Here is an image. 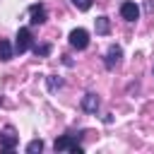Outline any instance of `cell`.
Here are the masks:
<instances>
[{
	"label": "cell",
	"mask_w": 154,
	"mask_h": 154,
	"mask_svg": "<svg viewBox=\"0 0 154 154\" xmlns=\"http://www.w3.org/2000/svg\"><path fill=\"white\" fill-rule=\"evenodd\" d=\"M29 17H31V19H29L31 24H43V22L48 19L46 5H41V2H38V5H31V7H29Z\"/></svg>",
	"instance_id": "cell-6"
},
{
	"label": "cell",
	"mask_w": 154,
	"mask_h": 154,
	"mask_svg": "<svg viewBox=\"0 0 154 154\" xmlns=\"http://www.w3.org/2000/svg\"><path fill=\"white\" fill-rule=\"evenodd\" d=\"M31 48V31L29 26H22L14 36V53H26Z\"/></svg>",
	"instance_id": "cell-3"
},
{
	"label": "cell",
	"mask_w": 154,
	"mask_h": 154,
	"mask_svg": "<svg viewBox=\"0 0 154 154\" xmlns=\"http://www.w3.org/2000/svg\"><path fill=\"white\" fill-rule=\"evenodd\" d=\"M17 144H19L17 130H14L12 125H5V128L0 130V147H2V149H14Z\"/></svg>",
	"instance_id": "cell-2"
},
{
	"label": "cell",
	"mask_w": 154,
	"mask_h": 154,
	"mask_svg": "<svg viewBox=\"0 0 154 154\" xmlns=\"http://www.w3.org/2000/svg\"><path fill=\"white\" fill-rule=\"evenodd\" d=\"M60 84H63V82H60V79H55V77H53V75H51V77H48V87H51V89H58V87H60Z\"/></svg>",
	"instance_id": "cell-14"
},
{
	"label": "cell",
	"mask_w": 154,
	"mask_h": 154,
	"mask_svg": "<svg viewBox=\"0 0 154 154\" xmlns=\"http://www.w3.org/2000/svg\"><path fill=\"white\" fill-rule=\"evenodd\" d=\"M34 53H36L38 58H46V55L51 53V43H41V46L36 43V46H34Z\"/></svg>",
	"instance_id": "cell-11"
},
{
	"label": "cell",
	"mask_w": 154,
	"mask_h": 154,
	"mask_svg": "<svg viewBox=\"0 0 154 154\" xmlns=\"http://www.w3.org/2000/svg\"><path fill=\"white\" fill-rule=\"evenodd\" d=\"M96 108H99V96L96 94H84L82 96V111H87V113H96Z\"/></svg>",
	"instance_id": "cell-8"
},
{
	"label": "cell",
	"mask_w": 154,
	"mask_h": 154,
	"mask_svg": "<svg viewBox=\"0 0 154 154\" xmlns=\"http://www.w3.org/2000/svg\"><path fill=\"white\" fill-rule=\"evenodd\" d=\"M12 55H14V48H12V43L10 41H5V38H0V60H12Z\"/></svg>",
	"instance_id": "cell-9"
},
{
	"label": "cell",
	"mask_w": 154,
	"mask_h": 154,
	"mask_svg": "<svg viewBox=\"0 0 154 154\" xmlns=\"http://www.w3.org/2000/svg\"><path fill=\"white\" fill-rule=\"evenodd\" d=\"M94 26H96V34H108V29H111V22H108V17H96V22H94Z\"/></svg>",
	"instance_id": "cell-10"
},
{
	"label": "cell",
	"mask_w": 154,
	"mask_h": 154,
	"mask_svg": "<svg viewBox=\"0 0 154 154\" xmlns=\"http://www.w3.org/2000/svg\"><path fill=\"white\" fill-rule=\"evenodd\" d=\"M41 149H43V142H41V140H31V142L26 144V152H29V154H36V152H41Z\"/></svg>",
	"instance_id": "cell-12"
},
{
	"label": "cell",
	"mask_w": 154,
	"mask_h": 154,
	"mask_svg": "<svg viewBox=\"0 0 154 154\" xmlns=\"http://www.w3.org/2000/svg\"><path fill=\"white\" fill-rule=\"evenodd\" d=\"M53 149L55 152H75V154H82V147L77 144V140L72 135H63L53 142Z\"/></svg>",
	"instance_id": "cell-1"
},
{
	"label": "cell",
	"mask_w": 154,
	"mask_h": 154,
	"mask_svg": "<svg viewBox=\"0 0 154 154\" xmlns=\"http://www.w3.org/2000/svg\"><path fill=\"white\" fill-rule=\"evenodd\" d=\"M120 58H123V48H120V46H111V48L106 51V60H103V63H106L108 70H113V67L120 63Z\"/></svg>",
	"instance_id": "cell-7"
},
{
	"label": "cell",
	"mask_w": 154,
	"mask_h": 154,
	"mask_svg": "<svg viewBox=\"0 0 154 154\" xmlns=\"http://www.w3.org/2000/svg\"><path fill=\"white\" fill-rule=\"evenodd\" d=\"M120 17L125 19V22H137V17H140V7L135 5V2H123L120 5Z\"/></svg>",
	"instance_id": "cell-5"
},
{
	"label": "cell",
	"mask_w": 154,
	"mask_h": 154,
	"mask_svg": "<svg viewBox=\"0 0 154 154\" xmlns=\"http://www.w3.org/2000/svg\"><path fill=\"white\" fill-rule=\"evenodd\" d=\"M91 2H94V0H72V5H75L77 10H82V12H87V10L91 7Z\"/></svg>",
	"instance_id": "cell-13"
},
{
	"label": "cell",
	"mask_w": 154,
	"mask_h": 154,
	"mask_svg": "<svg viewBox=\"0 0 154 154\" xmlns=\"http://www.w3.org/2000/svg\"><path fill=\"white\" fill-rule=\"evenodd\" d=\"M70 46L72 48H77V51H84L87 46H89V34H87V29H72L70 31Z\"/></svg>",
	"instance_id": "cell-4"
}]
</instances>
